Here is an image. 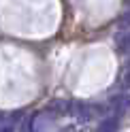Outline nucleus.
<instances>
[{
  "label": "nucleus",
  "mask_w": 130,
  "mask_h": 132,
  "mask_svg": "<svg viewBox=\"0 0 130 132\" xmlns=\"http://www.w3.org/2000/svg\"><path fill=\"white\" fill-rule=\"evenodd\" d=\"M113 109H115L117 113H126V109H128V98L126 96H117V98H113Z\"/></svg>",
  "instance_id": "39448f33"
},
{
  "label": "nucleus",
  "mask_w": 130,
  "mask_h": 132,
  "mask_svg": "<svg viewBox=\"0 0 130 132\" xmlns=\"http://www.w3.org/2000/svg\"><path fill=\"white\" fill-rule=\"evenodd\" d=\"M119 126H117V119L115 117H109V119H102L100 126H98V132H117Z\"/></svg>",
  "instance_id": "20e7f679"
},
{
  "label": "nucleus",
  "mask_w": 130,
  "mask_h": 132,
  "mask_svg": "<svg viewBox=\"0 0 130 132\" xmlns=\"http://www.w3.org/2000/svg\"><path fill=\"white\" fill-rule=\"evenodd\" d=\"M0 132H15L13 121H0Z\"/></svg>",
  "instance_id": "423d86ee"
},
{
  "label": "nucleus",
  "mask_w": 130,
  "mask_h": 132,
  "mask_svg": "<svg viewBox=\"0 0 130 132\" xmlns=\"http://www.w3.org/2000/svg\"><path fill=\"white\" fill-rule=\"evenodd\" d=\"M115 49L119 53H126L128 51V32L121 30L119 34H115Z\"/></svg>",
  "instance_id": "7ed1b4c3"
},
{
  "label": "nucleus",
  "mask_w": 130,
  "mask_h": 132,
  "mask_svg": "<svg viewBox=\"0 0 130 132\" xmlns=\"http://www.w3.org/2000/svg\"><path fill=\"white\" fill-rule=\"evenodd\" d=\"M68 104H70V102L53 100V102L47 104V113H49V115H66V113H68Z\"/></svg>",
  "instance_id": "f03ea898"
},
{
  "label": "nucleus",
  "mask_w": 130,
  "mask_h": 132,
  "mask_svg": "<svg viewBox=\"0 0 130 132\" xmlns=\"http://www.w3.org/2000/svg\"><path fill=\"white\" fill-rule=\"evenodd\" d=\"M68 113H72V117H75L79 123H87V121L94 119V109L90 104H85V102H72V104H68Z\"/></svg>",
  "instance_id": "f257e3e1"
}]
</instances>
